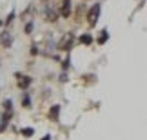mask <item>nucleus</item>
Segmentation results:
<instances>
[{
    "mask_svg": "<svg viewBox=\"0 0 147 140\" xmlns=\"http://www.w3.org/2000/svg\"><path fill=\"white\" fill-rule=\"evenodd\" d=\"M73 40H75V35H73V33H65V35L62 37V40L58 42V49H62V51H69V49L73 47Z\"/></svg>",
    "mask_w": 147,
    "mask_h": 140,
    "instance_id": "obj_1",
    "label": "nucleus"
},
{
    "mask_svg": "<svg viewBox=\"0 0 147 140\" xmlns=\"http://www.w3.org/2000/svg\"><path fill=\"white\" fill-rule=\"evenodd\" d=\"M100 4H94L91 9H89V13H87V20H89V24H96L98 22V16H100Z\"/></svg>",
    "mask_w": 147,
    "mask_h": 140,
    "instance_id": "obj_2",
    "label": "nucleus"
},
{
    "mask_svg": "<svg viewBox=\"0 0 147 140\" xmlns=\"http://www.w3.org/2000/svg\"><path fill=\"white\" fill-rule=\"evenodd\" d=\"M60 13L62 16H69L71 15V0H64V4H62V9H60Z\"/></svg>",
    "mask_w": 147,
    "mask_h": 140,
    "instance_id": "obj_3",
    "label": "nucleus"
},
{
    "mask_svg": "<svg viewBox=\"0 0 147 140\" xmlns=\"http://www.w3.org/2000/svg\"><path fill=\"white\" fill-rule=\"evenodd\" d=\"M0 42H2L4 47H9L11 44H13V37H11L9 33H2V37H0Z\"/></svg>",
    "mask_w": 147,
    "mask_h": 140,
    "instance_id": "obj_4",
    "label": "nucleus"
},
{
    "mask_svg": "<svg viewBox=\"0 0 147 140\" xmlns=\"http://www.w3.org/2000/svg\"><path fill=\"white\" fill-rule=\"evenodd\" d=\"M58 113H60V106H53L51 111H49V118L53 122H56V120H58Z\"/></svg>",
    "mask_w": 147,
    "mask_h": 140,
    "instance_id": "obj_5",
    "label": "nucleus"
},
{
    "mask_svg": "<svg viewBox=\"0 0 147 140\" xmlns=\"http://www.w3.org/2000/svg\"><path fill=\"white\" fill-rule=\"evenodd\" d=\"M56 16H58V15H56V11H53V9H47V11H46V20L55 22V20H56Z\"/></svg>",
    "mask_w": 147,
    "mask_h": 140,
    "instance_id": "obj_6",
    "label": "nucleus"
},
{
    "mask_svg": "<svg viewBox=\"0 0 147 140\" xmlns=\"http://www.w3.org/2000/svg\"><path fill=\"white\" fill-rule=\"evenodd\" d=\"M29 84H31V78L29 76H20V87L22 89H27V87H29Z\"/></svg>",
    "mask_w": 147,
    "mask_h": 140,
    "instance_id": "obj_7",
    "label": "nucleus"
},
{
    "mask_svg": "<svg viewBox=\"0 0 147 140\" xmlns=\"http://www.w3.org/2000/svg\"><path fill=\"white\" fill-rule=\"evenodd\" d=\"M107 38H109V33L104 29V31H102V35L98 37V44H105V42H107Z\"/></svg>",
    "mask_w": 147,
    "mask_h": 140,
    "instance_id": "obj_8",
    "label": "nucleus"
},
{
    "mask_svg": "<svg viewBox=\"0 0 147 140\" xmlns=\"http://www.w3.org/2000/svg\"><path fill=\"white\" fill-rule=\"evenodd\" d=\"M80 42L86 44V46H89V44L93 42V37H91V35H82V37H80Z\"/></svg>",
    "mask_w": 147,
    "mask_h": 140,
    "instance_id": "obj_9",
    "label": "nucleus"
},
{
    "mask_svg": "<svg viewBox=\"0 0 147 140\" xmlns=\"http://www.w3.org/2000/svg\"><path fill=\"white\" fill-rule=\"evenodd\" d=\"M22 133H24L26 137H31L33 135V129H31V127H26V129H22Z\"/></svg>",
    "mask_w": 147,
    "mask_h": 140,
    "instance_id": "obj_10",
    "label": "nucleus"
},
{
    "mask_svg": "<svg viewBox=\"0 0 147 140\" xmlns=\"http://www.w3.org/2000/svg\"><path fill=\"white\" fill-rule=\"evenodd\" d=\"M31 31H33V22H29V24L26 26V33H27V35H29Z\"/></svg>",
    "mask_w": 147,
    "mask_h": 140,
    "instance_id": "obj_11",
    "label": "nucleus"
},
{
    "mask_svg": "<svg viewBox=\"0 0 147 140\" xmlns=\"http://www.w3.org/2000/svg\"><path fill=\"white\" fill-rule=\"evenodd\" d=\"M29 97H27V95H26V97H24V108H29Z\"/></svg>",
    "mask_w": 147,
    "mask_h": 140,
    "instance_id": "obj_12",
    "label": "nucleus"
},
{
    "mask_svg": "<svg viewBox=\"0 0 147 140\" xmlns=\"http://www.w3.org/2000/svg\"><path fill=\"white\" fill-rule=\"evenodd\" d=\"M15 18V13H9V16H7V20H5V24H11V20Z\"/></svg>",
    "mask_w": 147,
    "mask_h": 140,
    "instance_id": "obj_13",
    "label": "nucleus"
},
{
    "mask_svg": "<svg viewBox=\"0 0 147 140\" xmlns=\"http://www.w3.org/2000/svg\"><path fill=\"white\" fill-rule=\"evenodd\" d=\"M42 140H51V137H44V138H42Z\"/></svg>",
    "mask_w": 147,
    "mask_h": 140,
    "instance_id": "obj_14",
    "label": "nucleus"
},
{
    "mask_svg": "<svg viewBox=\"0 0 147 140\" xmlns=\"http://www.w3.org/2000/svg\"><path fill=\"white\" fill-rule=\"evenodd\" d=\"M0 26H2V20H0Z\"/></svg>",
    "mask_w": 147,
    "mask_h": 140,
    "instance_id": "obj_15",
    "label": "nucleus"
}]
</instances>
